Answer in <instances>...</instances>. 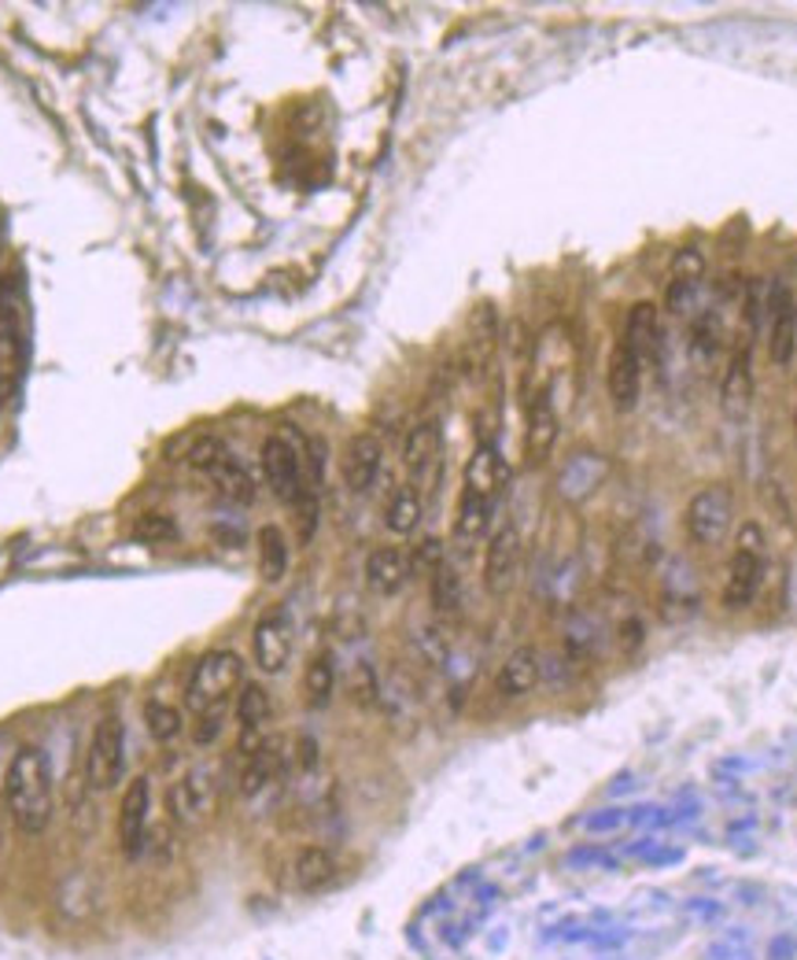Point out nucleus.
<instances>
[{
  "label": "nucleus",
  "instance_id": "nucleus-19",
  "mask_svg": "<svg viewBox=\"0 0 797 960\" xmlns=\"http://www.w3.org/2000/svg\"><path fill=\"white\" fill-rule=\"evenodd\" d=\"M539 654L532 651V646H521V651H513L506 662H502V669L496 673V691L502 694V699H524V694L536 691L539 684Z\"/></svg>",
  "mask_w": 797,
  "mask_h": 960
},
{
  "label": "nucleus",
  "instance_id": "nucleus-5",
  "mask_svg": "<svg viewBox=\"0 0 797 960\" xmlns=\"http://www.w3.org/2000/svg\"><path fill=\"white\" fill-rule=\"evenodd\" d=\"M126 765V732L118 716H100L86 750V783L93 791H111L123 780Z\"/></svg>",
  "mask_w": 797,
  "mask_h": 960
},
{
  "label": "nucleus",
  "instance_id": "nucleus-33",
  "mask_svg": "<svg viewBox=\"0 0 797 960\" xmlns=\"http://www.w3.org/2000/svg\"><path fill=\"white\" fill-rule=\"evenodd\" d=\"M174 532H178L174 518H163V513H148V518H140L134 524V535H137L140 543H163Z\"/></svg>",
  "mask_w": 797,
  "mask_h": 960
},
{
  "label": "nucleus",
  "instance_id": "nucleus-9",
  "mask_svg": "<svg viewBox=\"0 0 797 960\" xmlns=\"http://www.w3.org/2000/svg\"><path fill=\"white\" fill-rule=\"evenodd\" d=\"M521 569V532L517 524H502V529L491 535L488 554H483V588L491 595H506L517 580Z\"/></svg>",
  "mask_w": 797,
  "mask_h": 960
},
{
  "label": "nucleus",
  "instance_id": "nucleus-34",
  "mask_svg": "<svg viewBox=\"0 0 797 960\" xmlns=\"http://www.w3.org/2000/svg\"><path fill=\"white\" fill-rule=\"evenodd\" d=\"M672 278L680 281H702L705 278V256L698 248H680L672 256Z\"/></svg>",
  "mask_w": 797,
  "mask_h": 960
},
{
  "label": "nucleus",
  "instance_id": "nucleus-7",
  "mask_svg": "<svg viewBox=\"0 0 797 960\" xmlns=\"http://www.w3.org/2000/svg\"><path fill=\"white\" fill-rule=\"evenodd\" d=\"M251 654H255V665L266 676L285 673V665L292 658V621L281 606L259 618L255 632H251Z\"/></svg>",
  "mask_w": 797,
  "mask_h": 960
},
{
  "label": "nucleus",
  "instance_id": "nucleus-17",
  "mask_svg": "<svg viewBox=\"0 0 797 960\" xmlns=\"http://www.w3.org/2000/svg\"><path fill=\"white\" fill-rule=\"evenodd\" d=\"M506 481H510L506 462L499 459L496 448H488V443H483V448L472 451V459L466 462V484H462V492H472V495H480V499H488V502H499Z\"/></svg>",
  "mask_w": 797,
  "mask_h": 960
},
{
  "label": "nucleus",
  "instance_id": "nucleus-6",
  "mask_svg": "<svg viewBox=\"0 0 797 960\" xmlns=\"http://www.w3.org/2000/svg\"><path fill=\"white\" fill-rule=\"evenodd\" d=\"M148 816H151V783L145 776L126 783L123 791V805H118V846H123V857L137 861L148 846Z\"/></svg>",
  "mask_w": 797,
  "mask_h": 960
},
{
  "label": "nucleus",
  "instance_id": "nucleus-37",
  "mask_svg": "<svg viewBox=\"0 0 797 960\" xmlns=\"http://www.w3.org/2000/svg\"><path fill=\"white\" fill-rule=\"evenodd\" d=\"M221 724H226V710L196 713V732H193L196 746H210V743H218V735H221Z\"/></svg>",
  "mask_w": 797,
  "mask_h": 960
},
{
  "label": "nucleus",
  "instance_id": "nucleus-15",
  "mask_svg": "<svg viewBox=\"0 0 797 960\" xmlns=\"http://www.w3.org/2000/svg\"><path fill=\"white\" fill-rule=\"evenodd\" d=\"M380 462H385V443L373 437V432H358V437L348 443V454H344V484L355 495L369 492L380 473Z\"/></svg>",
  "mask_w": 797,
  "mask_h": 960
},
{
  "label": "nucleus",
  "instance_id": "nucleus-8",
  "mask_svg": "<svg viewBox=\"0 0 797 960\" xmlns=\"http://www.w3.org/2000/svg\"><path fill=\"white\" fill-rule=\"evenodd\" d=\"M262 477H266L270 492L285 502H296V495L303 492V451L292 448V440L285 437H270L262 443Z\"/></svg>",
  "mask_w": 797,
  "mask_h": 960
},
{
  "label": "nucleus",
  "instance_id": "nucleus-28",
  "mask_svg": "<svg viewBox=\"0 0 797 960\" xmlns=\"http://www.w3.org/2000/svg\"><path fill=\"white\" fill-rule=\"evenodd\" d=\"M19 373H23V351H19L15 321L0 315V399L15 392Z\"/></svg>",
  "mask_w": 797,
  "mask_h": 960
},
{
  "label": "nucleus",
  "instance_id": "nucleus-29",
  "mask_svg": "<svg viewBox=\"0 0 797 960\" xmlns=\"http://www.w3.org/2000/svg\"><path fill=\"white\" fill-rule=\"evenodd\" d=\"M421 492L413 488V484H402V488L388 499V510H385V524L396 535H410L413 529H418L421 521Z\"/></svg>",
  "mask_w": 797,
  "mask_h": 960
},
{
  "label": "nucleus",
  "instance_id": "nucleus-30",
  "mask_svg": "<svg viewBox=\"0 0 797 960\" xmlns=\"http://www.w3.org/2000/svg\"><path fill=\"white\" fill-rule=\"evenodd\" d=\"M145 724H148V732H151V739H156V743H174L181 735V727H185L178 705H170L163 699H151L145 705Z\"/></svg>",
  "mask_w": 797,
  "mask_h": 960
},
{
  "label": "nucleus",
  "instance_id": "nucleus-20",
  "mask_svg": "<svg viewBox=\"0 0 797 960\" xmlns=\"http://www.w3.org/2000/svg\"><path fill=\"white\" fill-rule=\"evenodd\" d=\"M410 554L399 547H377L366 558V584L377 595H396L410 580Z\"/></svg>",
  "mask_w": 797,
  "mask_h": 960
},
{
  "label": "nucleus",
  "instance_id": "nucleus-35",
  "mask_svg": "<svg viewBox=\"0 0 797 960\" xmlns=\"http://www.w3.org/2000/svg\"><path fill=\"white\" fill-rule=\"evenodd\" d=\"M351 699H355L358 705H373V702L380 699L377 673H373L369 665H358V669L351 673Z\"/></svg>",
  "mask_w": 797,
  "mask_h": 960
},
{
  "label": "nucleus",
  "instance_id": "nucleus-31",
  "mask_svg": "<svg viewBox=\"0 0 797 960\" xmlns=\"http://www.w3.org/2000/svg\"><path fill=\"white\" fill-rule=\"evenodd\" d=\"M432 610L436 613H458L462 610V580L447 562L432 573Z\"/></svg>",
  "mask_w": 797,
  "mask_h": 960
},
{
  "label": "nucleus",
  "instance_id": "nucleus-26",
  "mask_svg": "<svg viewBox=\"0 0 797 960\" xmlns=\"http://www.w3.org/2000/svg\"><path fill=\"white\" fill-rule=\"evenodd\" d=\"M207 481L215 484L229 502H240V507H251V502H255V481H251V473L240 466L234 454H229L226 462H218V466L207 473Z\"/></svg>",
  "mask_w": 797,
  "mask_h": 960
},
{
  "label": "nucleus",
  "instance_id": "nucleus-39",
  "mask_svg": "<svg viewBox=\"0 0 797 960\" xmlns=\"http://www.w3.org/2000/svg\"><path fill=\"white\" fill-rule=\"evenodd\" d=\"M794 437H797V407H794Z\"/></svg>",
  "mask_w": 797,
  "mask_h": 960
},
{
  "label": "nucleus",
  "instance_id": "nucleus-25",
  "mask_svg": "<svg viewBox=\"0 0 797 960\" xmlns=\"http://www.w3.org/2000/svg\"><path fill=\"white\" fill-rule=\"evenodd\" d=\"M259 576L262 584H281L288 573V540L277 524H262L259 529Z\"/></svg>",
  "mask_w": 797,
  "mask_h": 960
},
{
  "label": "nucleus",
  "instance_id": "nucleus-2",
  "mask_svg": "<svg viewBox=\"0 0 797 960\" xmlns=\"http://www.w3.org/2000/svg\"><path fill=\"white\" fill-rule=\"evenodd\" d=\"M244 680V662L234 651H207L204 658L193 665L185 684V702L193 713H210L226 710V702L240 691Z\"/></svg>",
  "mask_w": 797,
  "mask_h": 960
},
{
  "label": "nucleus",
  "instance_id": "nucleus-27",
  "mask_svg": "<svg viewBox=\"0 0 797 960\" xmlns=\"http://www.w3.org/2000/svg\"><path fill=\"white\" fill-rule=\"evenodd\" d=\"M303 691H307V702L315 705V710H326L332 702V691H337V665H332L329 654H315V658L307 662Z\"/></svg>",
  "mask_w": 797,
  "mask_h": 960
},
{
  "label": "nucleus",
  "instance_id": "nucleus-13",
  "mask_svg": "<svg viewBox=\"0 0 797 960\" xmlns=\"http://www.w3.org/2000/svg\"><path fill=\"white\" fill-rule=\"evenodd\" d=\"M288 768V750H285V739L270 735L266 743L259 746L255 754L244 757V772H240V794H259L266 791L270 783H277Z\"/></svg>",
  "mask_w": 797,
  "mask_h": 960
},
{
  "label": "nucleus",
  "instance_id": "nucleus-32",
  "mask_svg": "<svg viewBox=\"0 0 797 960\" xmlns=\"http://www.w3.org/2000/svg\"><path fill=\"white\" fill-rule=\"evenodd\" d=\"M229 454H234V451H229L218 437H200V440L193 443V451H189V466H193L196 473H204V477H207V473L215 470L218 462H226Z\"/></svg>",
  "mask_w": 797,
  "mask_h": 960
},
{
  "label": "nucleus",
  "instance_id": "nucleus-4",
  "mask_svg": "<svg viewBox=\"0 0 797 960\" xmlns=\"http://www.w3.org/2000/svg\"><path fill=\"white\" fill-rule=\"evenodd\" d=\"M735 524V495L728 484H709L687 502L683 529L698 547H720Z\"/></svg>",
  "mask_w": 797,
  "mask_h": 960
},
{
  "label": "nucleus",
  "instance_id": "nucleus-38",
  "mask_svg": "<svg viewBox=\"0 0 797 960\" xmlns=\"http://www.w3.org/2000/svg\"><path fill=\"white\" fill-rule=\"evenodd\" d=\"M694 292H698V281H680V278H672L669 296H664V303H669L672 315H687L691 303H694Z\"/></svg>",
  "mask_w": 797,
  "mask_h": 960
},
{
  "label": "nucleus",
  "instance_id": "nucleus-10",
  "mask_svg": "<svg viewBox=\"0 0 797 960\" xmlns=\"http://www.w3.org/2000/svg\"><path fill=\"white\" fill-rule=\"evenodd\" d=\"M274 716V702H270V691L262 684H244L237 691V724H240V754L251 757L262 743L270 739L266 724Z\"/></svg>",
  "mask_w": 797,
  "mask_h": 960
},
{
  "label": "nucleus",
  "instance_id": "nucleus-36",
  "mask_svg": "<svg viewBox=\"0 0 797 960\" xmlns=\"http://www.w3.org/2000/svg\"><path fill=\"white\" fill-rule=\"evenodd\" d=\"M443 562H447V558H443V543L440 540H425L418 551L410 554V569L413 573H429L432 576Z\"/></svg>",
  "mask_w": 797,
  "mask_h": 960
},
{
  "label": "nucleus",
  "instance_id": "nucleus-18",
  "mask_svg": "<svg viewBox=\"0 0 797 960\" xmlns=\"http://www.w3.org/2000/svg\"><path fill=\"white\" fill-rule=\"evenodd\" d=\"M605 384H610V399L617 410H635V403H639V388H642V362L631 355L628 348L617 340V348H613L610 355V373H605Z\"/></svg>",
  "mask_w": 797,
  "mask_h": 960
},
{
  "label": "nucleus",
  "instance_id": "nucleus-22",
  "mask_svg": "<svg viewBox=\"0 0 797 960\" xmlns=\"http://www.w3.org/2000/svg\"><path fill=\"white\" fill-rule=\"evenodd\" d=\"M491 510H496V502L480 499L472 492H462L458 513H454V543L458 547H477L491 529Z\"/></svg>",
  "mask_w": 797,
  "mask_h": 960
},
{
  "label": "nucleus",
  "instance_id": "nucleus-1",
  "mask_svg": "<svg viewBox=\"0 0 797 960\" xmlns=\"http://www.w3.org/2000/svg\"><path fill=\"white\" fill-rule=\"evenodd\" d=\"M4 810L23 835H42L53 824V772L37 746H19L4 772Z\"/></svg>",
  "mask_w": 797,
  "mask_h": 960
},
{
  "label": "nucleus",
  "instance_id": "nucleus-14",
  "mask_svg": "<svg viewBox=\"0 0 797 960\" xmlns=\"http://www.w3.org/2000/svg\"><path fill=\"white\" fill-rule=\"evenodd\" d=\"M558 443V414H554L550 392H539L528 407V432H524V459L528 466H543Z\"/></svg>",
  "mask_w": 797,
  "mask_h": 960
},
{
  "label": "nucleus",
  "instance_id": "nucleus-21",
  "mask_svg": "<svg viewBox=\"0 0 797 960\" xmlns=\"http://www.w3.org/2000/svg\"><path fill=\"white\" fill-rule=\"evenodd\" d=\"M620 343L631 351L635 359L642 362V366H647V362L653 359V343H658V307H653L650 300H639L628 310V321H624Z\"/></svg>",
  "mask_w": 797,
  "mask_h": 960
},
{
  "label": "nucleus",
  "instance_id": "nucleus-11",
  "mask_svg": "<svg viewBox=\"0 0 797 960\" xmlns=\"http://www.w3.org/2000/svg\"><path fill=\"white\" fill-rule=\"evenodd\" d=\"M218 802V776L210 772L207 765L200 768H189L185 776L174 783L170 791V805H174V816L178 821H204V816L215 810Z\"/></svg>",
  "mask_w": 797,
  "mask_h": 960
},
{
  "label": "nucleus",
  "instance_id": "nucleus-16",
  "mask_svg": "<svg viewBox=\"0 0 797 960\" xmlns=\"http://www.w3.org/2000/svg\"><path fill=\"white\" fill-rule=\"evenodd\" d=\"M720 403H724V414L728 418H742L753 403V355H750V343L735 348V355L724 370V381H720Z\"/></svg>",
  "mask_w": 797,
  "mask_h": 960
},
{
  "label": "nucleus",
  "instance_id": "nucleus-12",
  "mask_svg": "<svg viewBox=\"0 0 797 960\" xmlns=\"http://www.w3.org/2000/svg\"><path fill=\"white\" fill-rule=\"evenodd\" d=\"M764 310H768V359L775 366H790L797 351V303L790 289L775 285Z\"/></svg>",
  "mask_w": 797,
  "mask_h": 960
},
{
  "label": "nucleus",
  "instance_id": "nucleus-3",
  "mask_svg": "<svg viewBox=\"0 0 797 960\" xmlns=\"http://www.w3.org/2000/svg\"><path fill=\"white\" fill-rule=\"evenodd\" d=\"M764 580V529L756 521H742L735 535V554L728 565V580H724V606L728 610H745Z\"/></svg>",
  "mask_w": 797,
  "mask_h": 960
},
{
  "label": "nucleus",
  "instance_id": "nucleus-23",
  "mask_svg": "<svg viewBox=\"0 0 797 960\" xmlns=\"http://www.w3.org/2000/svg\"><path fill=\"white\" fill-rule=\"evenodd\" d=\"M440 454V421H418L407 432V443H402V466H407L410 477H425V470L436 462Z\"/></svg>",
  "mask_w": 797,
  "mask_h": 960
},
{
  "label": "nucleus",
  "instance_id": "nucleus-24",
  "mask_svg": "<svg viewBox=\"0 0 797 960\" xmlns=\"http://www.w3.org/2000/svg\"><path fill=\"white\" fill-rule=\"evenodd\" d=\"M292 876H296L299 891H321L337 876V857L326 846H303L296 861H292Z\"/></svg>",
  "mask_w": 797,
  "mask_h": 960
}]
</instances>
